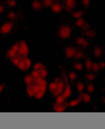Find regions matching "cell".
I'll return each instance as SVG.
<instances>
[{
  "label": "cell",
  "mask_w": 105,
  "mask_h": 129,
  "mask_svg": "<svg viewBox=\"0 0 105 129\" xmlns=\"http://www.w3.org/2000/svg\"><path fill=\"white\" fill-rule=\"evenodd\" d=\"M19 43V48L17 52V55L20 57H27L29 53V49L27 43L25 40H21Z\"/></svg>",
  "instance_id": "6da1fadb"
},
{
  "label": "cell",
  "mask_w": 105,
  "mask_h": 129,
  "mask_svg": "<svg viewBox=\"0 0 105 129\" xmlns=\"http://www.w3.org/2000/svg\"><path fill=\"white\" fill-rule=\"evenodd\" d=\"M63 77H64V82H65V88H64V90L63 95L66 100L70 97V96L71 94V92H72V91H71L70 86L68 81V79L64 69H63Z\"/></svg>",
  "instance_id": "7a4b0ae2"
},
{
  "label": "cell",
  "mask_w": 105,
  "mask_h": 129,
  "mask_svg": "<svg viewBox=\"0 0 105 129\" xmlns=\"http://www.w3.org/2000/svg\"><path fill=\"white\" fill-rule=\"evenodd\" d=\"M71 34V28L67 25H63L59 29V36L62 39H66L70 36Z\"/></svg>",
  "instance_id": "3957f363"
},
{
  "label": "cell",
  "mask_w": 105,
  "mask_h": 129,
  "mask_svg": "<svg viewBox=\"0 0 105 129\" xmlns=\"http://www.w3.org/2000/svg\"><path fill=\"white\" fill-rule=\"evenodd\" d=\"M13 27V24L12 22H9L4 23L0 28V34H6L11 32Z\"/></svg>",
  "instance_id": "277c9868"
},
{
  "label": "cell",
  "mask_w": 105,
  "mask_h": 129,
  "mask_svg": "<svg viewBox=\"0 0 105 129\" xmlns=\"http://www.w3.org/2000/svg\"><path fill=\"white\" fill-rule=\"evenodd\" d=\"M64 88H65V82L64 81H63V80H61L60 78V79H59L57 83V88H56L55 92L53 95L54 96V97H57L58 96L62 94L63 93L64 90Z\"/></svg>",
  "instance_id": "5b68a950"
},
{
  "label": "cell",
  "mask_w": 105,
  "mask_h": 129,
  "mask_svg": "<svg viewBox=\"0 0 105 129\" xmlns=\"http://www.w3.org/2000/svg\"><path fill=\"white\" fill-rule=\"evenodd\" d=\"M68 107V103L63 102L60 104H57L55 103L54 105V110L56 112H63L65 111L66 108Z\"/></svg>",
  "instance_id": "8992f818"
},
{
  "label": "cell",
  "mask_w": 105,
  "mask_h": 129,
  "mask_svg": "<svg viewBox=\"0 0 105 129\" xmlns=\"http://www.w3.org/2000/svg\"><path fill=\"white\" fill-rule=\"evenodd\" d=\"M77 49L74 47H68L65 49V55L67 58H71L74 57L77 52Z\"/></svg>",
  "instance_id": "52a82bcc"
},
{
  "label": "cell",
  "mask_w": 105,
  "mask_h": 129,
  "mask_svg": "<svg viewBox=\"0 0 105 129\" xmlns=\"http://www.w3.org/2000/svg\"><path fill=\"white\" fill-rule=\"evenodd\" d=\"M76 43L79 46H81L84 48H85L89 45L87 40H86L84 37H79L76 39Z\"/></svg>",
  "instance_id": "ba28073f"
},
{
  "label": "cell",
  "mask_w": 105,
  "mask_h": 129,
  "mask_svg": "<svg viewBox=\"0 0 105 129\" xmlns=\"http://www.w3.org/2000/svg\"><path fill=\"white\" fill-rule=\"evenodd\" d=\"M51 9H52V11L54 13H59L62 10V7H61V5L59 3H55L54 2V3L51 6Z\"/></svg>",
  "instance_id": "9c48e42d"
},
{
  "label": "cell",
  "mask_w": 105,
  "mask_h": 129,
  "mask_svg": "<svg viewBox=\"0 0 105 129\" xmlns=\"http://www.w3.org/2000/svg\"><path fill=\"white\" fill-rule=\"evenodd\" d=\"M65 5L68 10H72L76 6V0H65Z\"/></svg>",
  "instance_id": "30bf717a"
},
{
  "label": "cell",
  "mask_w": 105,
  "mask_h": 129,
  "mask_svg": "<svg viewBox=\"0 0 105 129\" xmlns=\"http://www.w3.org/2000/svg\"><path fill=\"white\" fill-rule=\"evenodd\" d=\"M59 79H60V78H56L55 81L54 82H51L50 86H49V88H50V92L52 93L53 95H54V93H55V91L56 90V88H57V83Z\"/></svg>",
  "instance_id": "8fae6325"
},
{
  "label": "cell",
  "mask_w": 105,
  "mask_h": 129,
  "mask_svg": "<svg viewBox=\"0 0 105 129\" xmlns=\"http://www.w3.org/2000/svg\"><path fill=\"white\" fill-rule=\"evenodd\" d=\"M32 6L33 10H34L35 11H38L42 9V4L38 0H34L32 3Z\"/></svg>",
  "instance_id": "7c38bea8"
},
{
  "label": "cell",
  "mask_w": 105,
  "mask_h": 129,
  "mask_svg": "<svg viewBox=\"0 0 105 129\" xmlns=\"http://www.w3.org/2000/svg\"><path fill=\"white\" fill-rule=\"evenodd\" d=\"M83 34L84 35H85L86 37L89 38H93L94 37H95L96 35V32L92 29L87 30V31L84 32Z\"/></svg>",
  "instance_id": "4fadbf2b"
},
{
  "label": "cell",
  "mask_w": 105,
  "mask_h": 129,
  "mask_svg": "<svg viewBox=\"0 0 105 129\" xmlns=\"http://www.w3.org/2000/svg\"><path fill=\"white\" fill-rule=\"evenodd\" d=\"M25 82L27 86L31 85L34 83V78L32 76L31 74L26 75L25 77Z\"/></svg>",
  "instance_id": "5bb4252c"
},
{
  "label": "cell",
  "mask_w": 105,
  "mask_h": 129,
  "mask_svg": "<svg viewBox=\"0 0 105 129\" xmlns=\"http://www.w3.org/2000/svg\"><path fill=\"white\" fill-rule=\"evenodd\" d=\"M82 101L81 96H79V97L78 99H76L75 100H72L70 103H68V106L69 107H75L77 105H78Z\"/></svg>",
  "instance_id": "9a60e30c"
},
{
  "label": "cell",
  "mask_w": 105,
  "mask_h": 129,
  "mask_svg": "<svg viewBox=\"0 0 105 129\" xmlns=\"http://www.w3.org/2000/svg\"><path fill=\"white\" fill-rule=\"evenodd\" d=\"M6 56H7V57L9 58V59H11L12 58L16 57L18 55H17V53L16 52H15V50L11 48L7 51Z\"/></svg>",
  "instance_id": "2e32d148"
},
{
  "label": "cell",
  "mask_w": 105,
  "mask_h": 129,
  "mask_svg": "<svg viewBox=\"0 0 105 129\" xmlns=\"http://www.w3.org/2000/svg\"><path fill=\"white\" fill-rule=\"evenodd\" d=\"M102 54V50L99 46H96L94 50V54L96 57H100Z\"/></svg>",
  "instance_id": "e0dca14e"
},
{
  "label": "cell",
  "mask_w": 105,
  "mask_h": 129,
  "mask_svg": "<svg viewBox=\"0 0 105 129\" xmlns=\"http://www.w3.org/2000/svg\"><path fill=\"white\" fill-rule=\"evenodd\" d=\"M82 100L85 103H89L91 100L90 96L88 93H82L80 95Z\"/></svg>",
  "instance_id": "ac0fdd59"
},
{
  "label": "cell",
  "mask_w": 105,
  "mask_h": 129,
  "mask_svg": "<svg viewBox=\"0 0 105 129\" xmlns=\"http://www.w3.org/2000/svg\"><path fill=\"white\" fill-rule=\"evenodd\" d=\"M20 70L23 71H26V66H25V63L24 61V57H22L20 60L19 65L17 66Z\"/></svg>",
  "instance_id": "d6986e66"
},
{
  "label": "cell",
  "mask_w": 105,
  "mask_h": 129,
  "mask_svg": "<svg viewBox=\"0 0 105 129\" xmlns=\"http://www.w3.org/2000/svg\"><path fill=\"white\" fill-rule=\"evenodd\" d=\"M85 21L83 17H80V18H79L78 19H77L76 21L75 22V25H76L77 27H82L83 25L85 24Z\"/></svg>",
  "instance_id": "ffe728a7"
},
{
  "label": "cell",
  "mask_w": 105,
  "mask_h": 129,
  "mask_svg": "<svg viewBox=\"0 0 105 129\" xmlns=\"http://www.w3.org/2000/svg\"><path fill=\"white\" fill-rule=\"evenodd\" d=\"M84 56H85V55H84L83 52L80 51V50H77L75 55H74V58L76 59H80L83 58Z\"/></svg>",
  "instance_id": "44dd1931"
},
{
  "label": "cell",
  "mask_w": 105,
  "mask_h": 129,
  "mask_svg": "<svg viewBox=\"0 0 105 129\" xmlns=\"http://www.w3.org/2000/svg\"><path fill=\"white\" fill-rule=\"evenodd\" d=\"M22 57H20V56H17L15 57L14 58H12L10 59H11V61L13 63V64L15 66H16L17 67V65H19V62H20V59H21Z\"/></svg>",
  "instance_id": "7402d4cb"
},
{
  "label": "cell",
  "mask_w": 105,
  "mask_h": 129,
  "mask_svg": "<svg viewBox=\"0 0 105 129\" xmlns=\"http://www.w3.org/2000/svg\"><path fill=\"white\" fill-rule=\"evenodd\" d=\"M85 65H86V68L87 69V70L88 72H89L91 70V67H92V65H93V62H92L90 59L87 58L86 60V62H85Z\"/></svg>",
  "instance_id": "603a6c76"
},
{
  "label": "cell",
  "mask_w": 105,
  "mask_h": 129,
  "mask_svg": "<svg viewBox=\"0 0 105 129\" xmlns=\"http://www.w3.org/2000/svg\"><path fill=\"white\" fill-rule=\"evenodd\" d=\"M84 88H85V85H84L83 82L79 81L77 83V89L78 91L80 93H81L83 91Z\"/></svg>",
  "instance_id": "cb8c5ba5"
},
{
  "label": "cell",
  "mask_w": 105,
  "mask_h": 129,
  "mask_svg": "<svg viewBox=\"0 0 105 129\" xmlns=\"http://www.w3.org/2000/svg\"><path fill=\"white\" fill-rule=\"evenodd\" d=\"M42 3L45 7H51L52 5L54 3V0H42Z\"/></svg>",
  "instance_id": "d4e9b609"
},
{
  "label": "cell",
  "mask_w": 105,
  "mask_h": 129,
  "mask_svg": "<svg viewBox=\"0 0 105 129\" xmlns=\"http://www.w3.org/2000/svg\"><path fill=\"white\" fill-rule=\"evenodd\" d=\"M84 15V11H77L74 12L73 13V16L74 18L78 19L80 18Z\"/></svg>",
  "instance_id": "484cf974"
},
{
  "label": "cell",
  "mask_w": 105,
  "mask_h": 129,
  "mask_svg": "<svg viewBox=\"0 0 105 129\" xmlns=\"http://www.w3.org/2000/svg\"><path fill=\"white\" fill-rule=\"evenodd\" d=\"M37 71L38 72V73H39L40 76L43 78L46 77L48 75V72H47V70L45 69V68H43V69H41L40 70H38Z\"/></svg>",
  "instance_id": "4316f807"
},
{
  "label": "cell",
  "mask_w": 105,
  "mask_h": 129,
  "mask_svg": "<svg viewBox=\"0 0 105 129\" xmlns=\"http://www.w3.org/2000/svg\"><path fill=\"white\" fill-rule=\"evenodd\" d=\"M65 98L64 97L63 93L60 95H59L57 96V99H56V103L57 104H60V103H62L63 102H65Z\"/></svg>",
  "instance_id": "83f0119b"
},
{
  "label": "cell",
  "mask_w": 105,
  "mask_h": 129,
  "mask_svg": "<svg viewBox=\"0 0 105 129\" xmlns=\"http://www.w3.org/2000/svg\"><path fill=\"white\" fill-rule=\"evenodd\" d=\"M27 95H29V97H32L34 96V92H33V90L32 89V85H29V86H27Z\"/></svg>",
  "instance_id": "f1b7e54d"
},
{
  "label": "cell",
  "mask_w": 105,
  "mask_h": 129,
  "mask_svg": "<svg viewBox=\"0 0 105 129\" xmlns=\"http://www.w3.org/2000/svg\"><path fill=\"white\" fill-rule=\"evenodd\" d=\"M24 61L25 63V66H26V70H28L30 67L31 65V61L27 57H24Z\"/></svg>",
  "instance_id": "f546056e"
},
{
  "label": "cell",
  "mask_w": 105,
  "mask_h": 129,
  "mask_svg": "<svg viewBox=\"0 0 105 129\" xmlns=\"http://www.w3.org/2000/svg\"><path fill=\"white\" fill-rule=\"evenodd\" d=\"M74 67L75 69L77 70L81 71L83 69V66L81 63L76 62L74 64Z\"/></svg>",
  "instance_id": "4dcf8cb0"
},
{
  "label": "cell",
  "mask_w": 105,
  "mask_h": 129,
  "mask_svg": "<svg viewBox=\"0 0 105 129\" xmlns=\"http://www.w3.org/2000/svg\"><path fill=\"white\" fill-rule=\"evenodd\" d=\"M45 68V66L43 64H42V63H40V62L37 63V64H36L34 66V70H40V69H43V68Z\"/></svg>",
  "instance_id": "1f68e13d"
},
{
  "label": "cell",
  "mask_w": 105,
  "mask_h": 129,
  "mask_svg": "<svg viewBox=\"0 0 105 129\" xmlns=\"http://www.w3.org/2000/svg\"><path fill=\"white\" fill-rule=\"evenodd\" d=\"M99 69V67L98 63L93 62V65H92L91 70H93L94 72H98Z\"/></svg>",
  "instance_id": "d6a6232c"
},
{
  "label": "cell",
  "mask_w": 105,
  "mask_h": 129,
  "mask_svg": "<svg viewBox=\"0 0 105 129\" xmlns=\"http://www.w3.org/2000/svg\"><path fill=\"white\" fill-rule=\"evenodd\" d=\"M45 92L44 91H39L37 93H36V94L34 95V97H35L36 98L38 99H42L43 96H44Z\"/></svg>",
  "instance_id": "836d02e7"
},
{
  "label": "cell",
  "mask_w": 105,
  "mask_h": 129,
  "mask_svg": "<svg viewBox=\"0 0 105 129\" xmlns=\"http://www.w3.org/2000/svg\"><path fill=\"white\" fill-rule=\"evenodd\" d=\"M69 77H70V79L71 81H74L77 79V75L76 74V72H71L69 73Z\"/></svg>",
  "instance_id": "e575fe53"
},
{
  "label": "cell",
  "mask_w": 105,
  "mask_h": 129,
  "mask_svg": "<svg viewBox=\"0 0 105 129\" xmlns=\"http://www.w3.org/2000/svg\"><path fill=\"white\" fill-rule=\"evenodd\" d=\"M7 17H8V18L11 20H13L14 19H15L16 18V14L15 13V12H10L7 15Z\"/></svg>",
  "instance_id": "d590c367"
},
{
  "label": "cell",
  "mask_w": 105,
  "mask_h": 129,
  "mask_svg": "<svg viewBox=\"0 0 105 129\" xmlns=\"http://www.w3.org/2000/svg\"><path fill=\"white\" fill-rule=\"evenodd\" d=\"M96 75L94 74H88L86 75L87 79L89 81L93 80L96 78Z\"/></svg>",
  "instance_id": "8d00e7d4"
},
{
  "label": "cell",
  "mask_w": 105,
  "mask_h": 129,
  "mask_svg": "<svg viewBox=\"0 0 105 129\" xmlns=\"http://www.w3.org/2000/svg\"><path fill=\"white\" fill-rule=\"evenodd\" d=\"M7 3L10 7H14L16 5V0H6Z\"/></svg>",
  "instance_id": "74e56055"
},
{
  "label": "cell",
  "mask_w": 105,
  "mask_h": 129,
  "mask_svg": "<svg viewBox=\"0 0 105 129\" xmlns=\"http://www.w3.org/2000/svg\"><path fill=\"white\" fill-rule=\"evenodd\" d=\"M87 90L89 92L93 93L94 91L95 88H94V86L93 85V83H89L88 86H87Z\"/></svg>",
  "instance_id": "f35d334b"
},
{
  "label": "cell",
  "mask_w": 105,
  "mask_h": 129,
  "mask_svg": "<svg viewBox=\"0 0 105 129\" xmlns=\"http://www.w3.org/2000/svg\"><path fill=\"white\" fill-rule=\"evenodd\" d=\"M31 75H32V76L33 77V78H34V79H35V78L39 77H40V74H39V73H38V72H37V70H34L33 71L32 74H31Z\"/></svg>",
  "instance_id": "ab89813d"
},
{
  "label": "cell",
  "mask_w": 105,
  "mask_h": 129,
  "mask_svg": "<svg viewBox=\"0 0 105 129\" xmlns=\"http://www.w3.org/2000/svg\"><path fill=\"white\" fill-rule=\"evenodd\" d=\"M19 43L18 42V43H15V44L13 45L11 48L17 53L18 50H19Z\"/></svg>",
  "instance_id": "60d3db41"
},
{
  "label": "cell",
  "mask_w": 105,
  "mask_h": 129,
  "mask_svg": "<svg viewBox=\"0 0 105 129\" xmlns=\"http://www.w3.org/2000/svg\"><path fill=\"white\" fill-rule=\"evenodd\" d=\"M82 3L86 7H89L90 3V0H81Z\"/></svg>",
  "instance_id": "b9f144b4"
},
{
  "label": "cell",
  "mask_w": 105,
  "mask_h": 129,
  "mask_svg": "<svg viewBox=\"0 0 105 129\" xmlns=\"http://www.w3.org/2000/svg\"><path fill=\"white\" fill-rule=\"evenodd\" d=\"M81 28H82V29H83V31H87V30L89 29V28H90V25H89L88 24V23H85V24L83 25V27H82Z\"/></svg>",
  "instance_id": "7bdbcfd3"
},
{
  "label": "cell",
  "mask_w": 105,
  "mask_h": 129,
  "mask_svg": "<svg viewBox=\"0 0 105 129\" xmlns=\"http://www.w3.org/2000/svg\"><path fill=\"white\" fill-rule=\"evenodd\" d=\"M98 65H99V69H104V68H105V62H100L99 63H98Z\"/></svg>",
  "instance_id": "ee69618b"
},
{
  "label": "cell",
  "mask_w": 105,
  "mask_h": 129,
  "mask_svg": "<svg viewBox=\"0 0 105 129\" xmlns=\"http://www.w3.org/2000/svg\"><path fill=\"white\" fill-rule=\"evenodd\" d=\"M4 7L2 5H0V14L3 13L4 12Z\"/></svg>",
  "instance_id": "f6af8a7d"
},
{
  "label": "cell",
  "mask_w": 105,
  "mask_h": 129,
  "mask_svg": "<svg viewBox=\"0 0 105 129\" xmlns=\"http://www.w3.org/2000/svg\"><path fill=\"white\" fill-rule=\"evenodd\" d=\"M4 87V85H0V93H1L2 90H3Z\"/></svg>",
  "instance_id": "bcb514c9"
}]
</instances>
